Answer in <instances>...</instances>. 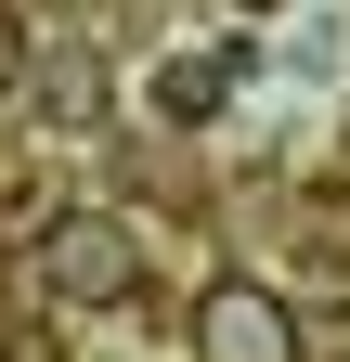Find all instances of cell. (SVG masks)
Instances as JSON below:
<instances>
[{
  "instance_id": "6da1fadb",
  "label": "cell",
  "mask_w": 350,
  "mask_h": 362,
  "mask_svg": "<svg viewBox=\"0 0 350 362\" xmlns=\"http://www.w3.org/2000/svg\"><path fill=\"white\" fill-rule=\"evenodd\" d=\"M39 298L130 310V298H143V220H130V207H65L52 233H39Z\"/></svg>"
},
{
  "instance_id": "7a4b0ae2",
  "label": "cell",
  "mask_w": 350,
  "mask_h": 362,
  "mask_svg": "<svg viewBox=\"0 0 350 362\" xmlns=\"http://www.w3.org/2000/svg\"><path fill=\"white\" fill-rule=\"evenodd\" d=\"M195 362H298V324L273 285H247V272H221V285L195 298Z\"/></svg>"
},
{
  "instance_id": "3957f363",
  "label": "cell",
  "mask_w": 350,
  "mask_h": 362,
  "mask_svg": "<svg viewBox=\"0 0 350 362\" xmlns=\"http://www.w3.org/2000/svg\"><path fill=\"white\" fill-rule=\"evenodd\" d=\"M234 78H247V52H234V39H208V52H169V65H156L143 104H156L169 129H208V117L234 104Z\"/></svg>"
},
{
  "instance_id": "277c9868",
  "label": "cell",
  "mask_w": 350,
  "mask_h": 362,
  "mask_svg": "<svg viewBox=\"0 0 350 362\" xmlns=\"http://www.w3.org/2000/svg\"><path fill=\"white\" fill-rule=\"evenodd\" d=\"M26 90H52V117H65V129H91V117H104V78H91V65H52V78H26Z\"/></svg>"
},
{
  "instance_id": "5b68a950",
  "label": "cell",
  "mask_w": 350,
  "mask_h": 362,
  "mask_svg": "<svg viewBox=\"0 0 350 362\" xmlns=\"http://www.w3.org/2000/svg\"><path fill=\"white\" fill-rule=\"evenodd\" d=\"M26 78H39V26L0 0V90H26Z\"/></svg>"
},
{
  "instance_id": "8992f818",
  "label": "cell",
  "mask_w": 350,
  "mask_h": 362,
  "mask_svg": "<svg viewBox=\"0 0 350 362\" xmlns=\"http://www.w3.org/2000/svg\"><path fill=\"white\" fill-rule=\"evenodd\" d=\"M234 13H286V0H234Z\"/></svg>"
}]
</instances>
